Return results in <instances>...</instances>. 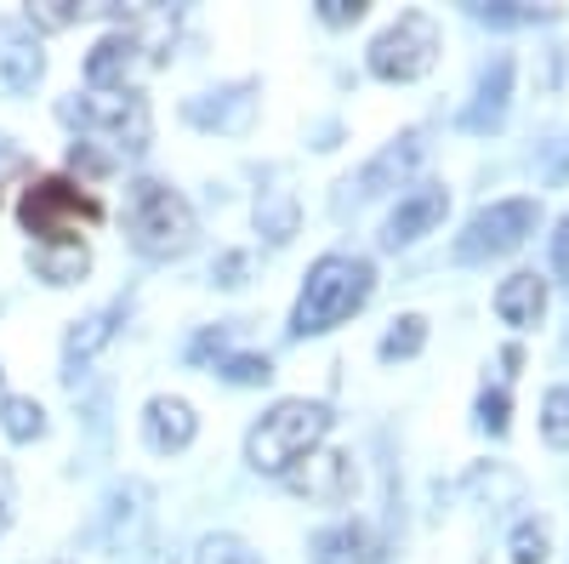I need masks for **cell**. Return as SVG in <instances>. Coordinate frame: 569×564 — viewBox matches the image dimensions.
I'll use <instances>...</instances> for the list:
<instances>
[{
    "label": "cell",
    "instance_id": "6da1fadb",
    "mask_svg": "<svg viewBox=\"0 0 569 564\" xmlns=\"http://www.w3.org/2000/svg\"><path fill=\"white\" fill-rule=\"evenodd\" d=\"M376 291V268L370 257H348V251H330L308 268L302 279V297L291 308V337H325L348 325Z\"/></svg>",
    "mask_w": 569,
    "mask_h": 564
},
{
    "label": "cell",
    "instance_id": "7a4b0ae2",
    "mask_svg": "<svg viewBox=\"0 0 569 564\" xmlns=\"http://www.w3.org/2000/svg\"><path fill=\"white\" fill-rule=\"evenodd\" d=\"M330 422L337 416H330V405H319V399H279L246 434V462L257 467V474H268V479H284L297 462H308L325 445Z\"/></svg>",
    "mask_w": 569,
    "mask_h": 564
},
{
    "label": "cell",
    "instance_id": "3957f363",
    "mask_svg": "<svg viewBox=\"0 0 569 564\" xmlns=\"http://www.w3.org/2000/svg\"><path fill=\"white\" fill-rule=\"evenodd\" d=\"M126 234H131V251L166 263V257H182L188 246H194L200 222H194V206H188L171 182L137 177L126 188Z\"/></svg>",
    "mask_w": 569,
    "mask_h": 564
},
{
    "label": "cell",
    "instance_id": "277c9868",
    "mask_svg": "<svg viewBox=\"0 0 569 564\" xmlns=\"http://www.w3.org/2000/svg\"><path fill=\"white\" fill-rule=\"evenodd\" d=\"M18 222L34 246H69L80 222H103V200L86 182L69 177H34L18 200Z\"/></svg>",
    "mask_w": 569,
    "mask_h": 564
},
{
    "label": "cell",
    "instance_id": "5b68a950",
    "mask_svg": "<svg viewBox=\"0 0 569 564\" xmlns=\"http://www.w3.org/2000/svg\"><path fill=\"white\" fill-rule=\"evenodd\" d=\"M63 115L80 120V131L103 137V144H114V149H126V155H142V149H149V137H154L149 98H142V91H131V86H120V91H91V86H86L80 103H69Z\"/></svg>",
    "mask_w": 569,
    "mask_h": 564
},
{
    "label": "cell",
    "instance_id": "8992f818",
    "mask_svg": "<svg viewBox=\"0 0 569 564\" xmlns=\"http://www.w3.org/2000/svg\"><path fill=\"white\" fill-rule=\"evenodd\" d=\"M541 206L530 195H512V200H490L467 217V228L456 234V263H485V257H507L518 251L536 234Z\"/></svg>",
    "mask_w": 569,
    "mask_h": 564
},
{
    "label": "cell",
    "instance_id": "52a82bcc",
    "mask_svg": "<svg viewBox=\"0 0 569 564\" xmlns=\"http://www.w3.org/2000/svg\"><path fill=\"white\" fill-rule=\"evenodd\" d=\"M365 63H370L376 80H421L439 63V23L427 12H399L382 34L370 40Z\"/></svg>",
    "mask_w": 569,
    "mask_h": 564
},
{
    "label": "cell",
    "instance_id": "ba28073f",
    "mask_svg": "<svg viewBox=\"0 0 569 564\" xmlns=\"http://www.w3.org/2000/svg\"><path fill=\"white\" fill-rule=\"evenodd\" d=\"M445 211H450V188L445 182H416L410 195H399L393 217L382 222V246L388 251H405V246L427 240V234L445 222Z\"/></svg>",
    "mask_w": 569,
    "mask_h": 564
},
{
    "label": "cell",
    "instance_id": "9c48e42d",
    "mask_svg": "<svg viewBox=\"0 0 569 564\" xmlns=\"http://www.w3.org/2000/svg\"><path fill=\"white\" fill-rule=\"evenodd\" d=\"M284 479H291L297 496H308L319 507H342L359 491V467H353V451H313L308 467H291Z\"/></svg>",
    "mask_w": 569,
    "mask_h": 564
},
{
    "label": "cell",
    "instance_id": "30bf717a",
    "mask_svg": "<svg viewBox=\"0 0 569 564\" xmlns=\"http://www.w3.org/2000/svg\"><path fill=\"white\" fill-rule=\"evenodd\" d=\"M421 155H427V137H421V131H399L393 144H382V149H376V155L348 177L353 200H376V195H388V188H399V182L416 171Z\"/></svg>",
    "mask_w": 569,
    "mask_h": 564
},
{
    "label": "cell",
    "instance_id": "8fae6325",
    "mask_svg": "<svg viewBox=\"0 0 569 564\" xmlns=\"http://www.w3.org/2000/svg\"><path fill=\"white\" fill-rule=\"evenodd\" d=\"M46 75L40 34L23 18H0V86L7 91H34Z\"/></svg>",
    "mask_w": 569,
    "mask_h": 564
},
{
    "label": "cell",
    "instance_id": "7c38bea8",
    "mask_svg": "<svg viewBox=\"0 0 569 564\" xmlns=\"http://www.w3.org/2000/svg\"><path fill=\"white\" fill-rule=\"evenodd\" d=\"M142 434H149L154 451H188L194 434H200V416L182 394H154L149 405H142Z\"/></svg>",
    "mask_w": 569,
    "mask_h": 564
},
{
    "label": "cell",
    "instance_id": "4fadbf2b",
    "mask_svg": "<svg viewBox=\"0 0 569 564\" xmlns=\"http://www.w3.org/2000/svg\"><path fill=\"white\" fill-rule=\"evenodd\" d=\"M490 303H496L501 325H518V332H530V325H541V314H547V279L530 274V268H518V274H507L501 286H496Z\"/></svg>",
    "mask_w": 569,
    "mask_h": 564
},
{
    "label": "cell",
    "instance_id": "5bb4252c",
    "mask_svg": "<svg viewBox=\"0 0 569 564\" xmlns=\"http://www.w3.org/2000/svg\"><path fill=\"white\" fill-rule=\"evenodd\" d=\"M376 536L365 520H342V525H330L313 536V564H376Z\"/></svg>",
    "mask_w": 569,
    "mask_h": 564
},
{
    "label": "cell",
    "instance_id": "9a60e30c",
    "mask_svg": "<svg viewBox=\"0 0 569 564\" xmlns=\"http://www.w3.org/2000/svg\"><path fill=\"white\" fill-rule=\"evenodd\" d=\"M137 63V34H103L98 46H91V58H86V86L91 91H120L126 75Z\"/></svg>",
    "mask_w": 569,
    "mask_h": 564
},
{
    "label": "cell",
    "instance_id": "2e32d148",
    "mask_svg": "<svg viewBox=\"0 0 569 564\" xmlns=\"http://www.w3.org/2000/svg\"><path fill=\"white\" fill-rule=\"evenodd\" d=\"M507 91H512V58L507 52H496L485 69H479V103L467 109V126H501V115H507Z\"/></svg>",
    "mask_w": 569,
    "mask_h": 564
},
{
    "label": "cell",
    "instance_id": "e0dca14e",
    "mask_svg": "<svg viewBox=\"0 0 569 564\" xmlns=\"http://www.w3.org/2000/svg\"><path fill=\"white\" fill-rule=\"evenodd\" d=\"M29 268L46 279V286H74V279H86V268H91V251L80 240H69V246H34Z\"/></svg>",
    "mask_w": 569,
    "mask_h": 564
},
{
    "label": "cell",
    "instance_id": "ac0fdd59",
    "mask_svg": "<svg viewBox=\"0 0 569 564\" xmlns=\"http://www.w3.org/2000/svg\"><path fill=\"white\" fill-rule=\"evenodd\" d=\"M120 314H126V303H109V308H98V314L74 319V332H69V343H63L69 365H86L91 354H98V348L114 337V319H120Z\"/></svg>",
    "mask_w": 569,
    "mask_h": 564
},
{
    "label": "cell",
    "instance_id": "d6986e66",
    "mask_svg": "<svg viewBox=\"0 0 569 564\" xmlns=\"http://www.w3.org/2000/svg\"><path fill=\"white\" fill-rule=\"evenodd\" d=\"M0 428H7V439H18V445L40 439V434H46L40 399H29V394H0Z\"/></svg>",
    "mask_w": 569,
    "mask_h": 564
},
{
    "label": "cell",
    "instance_id": "ffe728a7",
    "mask_svg": "<svg viewBox=\"0 0 569 564\" xmlns=\"http://www.w3.org/2000/svg\"><path fill=\"white\" fill-rule=\"evenodd\" d=\"M257 228L268 234L273 246H284L297 234V206H291V195H284V188H268V195L257 200Z\"/></svg>",
    "mask_w": 569,
    "mask_h": 564
},
{
    "label": "cell",
    "instance_id": "44dd1931",
    "mask_svg": "<svg viewBox=\"0 0 569 564\" xmlns=\"http://www.w3.org/2000/svg\"><path fill=\"white\" fill-rule=\"evenodd\" d=\"M507 553H512V564H547V553H552V531H547V520H525V525L512 531Z\"/></svg>",
    "mask_w": 569,
    "mask_h": 564
},
{
    "label": "cell",
    "instance_id": "7402d4cb",
    "mask_svg": "<svg viewBox=\"0 0 569 564\" xmlns=\"http://www.w3.org/2000/svg\"><path fill=\"white\" fill-rule=\"evenodd\" d=\"M421 343H427V319L421 314H399L393 332L382 337V359H416Z\"/></svg>",
    "mask_w": 569,
    "mask_h": 564
},
{
    "label": "cell",
    "instance_id": "603a6c76",
    "mask_svg": "<svg viewBox=\"0 0 569 564\" xmlns=\"http://www.w3.org/2000/svg\"><path fill=\"white\" fill-rule=\"evenodd\" d=\"M541 434H547V445L569 451V383L547 388V399H541Z\"/></svg>",
    "mask_w": 569,
    "mask_h": 564
},
{
    "label": "cell",
    "instance_id": "cb8c5ba5",
    "mask_svg": "<svg viewBox=\"0 0 569 564\" xmlns=\"http://www.w3.org/2000/svg\"><path fill=\"white\" fill-rule=\"evenodd\" d=\"M194 564H262V558H257V547H246L240 536H206L200 553H194Z\"/></svg>",
    "mask_w": 569,
    "mask_h": 564
},
{
    "label": "cell",
    "instance_id": "d4e9b609",
    "mask_svg": "<svg viewBox=\"0 0 569 564\" xmlns=\"http://www.w3.org/2000/svg\"><path fill=\"white\" fill-rule=\"evenodd\" d=\"M222 376H228V383H268L273 365L257 359V354H233V359H222Z\"/></svg>",
    "mask_w": 569,
    "mask_h": 564
},
{
    "label": "cell",
    "instance_id": "484cf974",
    "mask_svg": "<svg viewBox=\"0 0 569 564\" xmlns=\"http://www.w3.org/2000/svg\"><path fill=\"white\" fill-rule=\"evenodd\" d=\"M74 18H80V12L69 7V0H40V7H29L23 23H29V29H34V23H40V29H63V23H74Z\"/></svg>",
    "mask_w": 569,
    "mask_h": 564
},
{
    "label": "cell",
    "instance_id": "4316f807",
    "mask_svg": "<svg viewBox=\"0 0 569 564\" xmlns=\"http://www.w3.org/2000/svg\"><path fill=\"white\" fill-rule=\"evenodd\" d=\"M507 410H512V399H507L501 388L485 394V399H479V428H485V434H507Z\"/></svg>",
    "mask_w": 569,
    "mask_h": 564
},
{
    "label": "cell",
    "instance_id": "83f0119b",
    "mask_svg": "<svg viewBox=\"0 0 569 564\" xmlns=\"http://www.w3.org/2000/svg\"><path fill=\"white\" fill-rule=\"evenodd\" d=\"M319 7V18L330 23V29H342V23H359L365 18V0H313Z\"/></svg>",
    "mask_w": 569,
    "mask_h": 564
},
{
    "label": "cell",
    "instance_id": "f1b7e54d",
    "mask_svg": "<svg viewBox=\"0 0 569 564\" xmlns=\"http://www.w3.org/2000/svg\"><path fill=\"white\" fill-rule=\"evenodd\" d=\"M552 274L569 286V211L558 217V228H552Z\"/></svg>",
    "mask_w": 569,
    "mask_h": 564
},
{
    "label": "cell",
    "instance_id": "f546056e",
    "mask_svg": "<svg viewBox=\"0 0 569 564\" xmlns=\"http://www.w3.org/2000/svg\"><path fill=\"white\" fill-rule=\"evenodd\" d=\"M69 166H74V171H109L114 160L98 155V149H86V144H74V149H69Z\"/></svg>",
    "mask_w": 569,
    "mask_h": 564
},
{
    "label": "cell",
    "instance_id": "4dcf8cb0",
    "mask_svg": "<svg viewBox=\"0 0 569 564\" xmlns=\"http://www.w3.org/2000/svg\"><path fill=\"white\" fill-rule=\"evenodd\" d=\"M12 513H18V496H12V474L0 467V536L12 531Z\"/></svg>",
    "mask_w": 569,
    "mask_h": 564
},
{
    "label": "cell",
    "instance_id": "1f68e13d",
    "mask_svg": "<svg viewBox=\"0 0 569 564\" xmlns=\"http://www.w3.org/2000/svg\"><path fill=\"white\" fill-rule=\"evenodd\" d=\"M240 274H246V257L228 251V257H222V286H240Z\"/></svg>",
    "mask_w": 569,
    "mask_h": 564
}]
</instances>
